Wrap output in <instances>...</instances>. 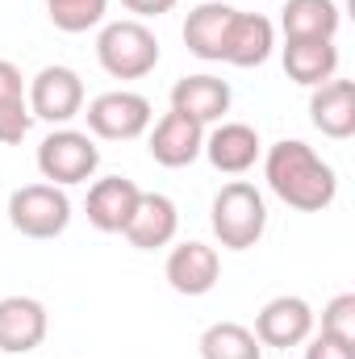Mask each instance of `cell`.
I'll use <instances>...</instances> for the list:
<instances>
[{"label": "cell", "instance_id": "6da1fadb", "mask_svg": "<svg viewBox=\"0 0 355 359\" xmlns=\"http://www.w3.org/2000/svg\"><path fill=\"white\" fill-rule=\"evenodd\" d=\"M264 176L267 188L288 205V209H301V213H322L335 196H339V176L335 168L305 142L297 138H284L276 147H267L264 159Z\"/></svg>", "mask_w": 355, "mask_h": 359}, {"label": "cell", "instance_id": "4fadbf2b", "mask_svg": "<svg viewBox=\"0 0 355 359\" xmlns=\"http://www.w3.org/2000/svg\"><path fill=\"white\" fill-rule=\"evenodd\" d=\"M201 155H205L217 172L243 176V172H251L255 159H260V134H255L251 126H243V121H222L213 134H205Z\"/></svg>", "mask_w": 355, "mask_h": 359}, {"label": "cell", "instance_id": "5bb4252c", "mask_svg": "<svg viewBox=\"0 0 355 359\" xmlns=\"http://www.w3.org/2000/svg\"><path fill=\"white\" fill-rule=\"evenodd\" d=\"M138 184L126 176H105L96 180L88 188V222L100 230V234H121L126 230V222H130V213H134V205H138Z\"/></svg>", "mask_w": 355, "mask_h": 359}, {"label": "cell", "instance_id": "277c9868", "mask_svg": "<svg viewBox=\"0 0 355 359\" xmlns=\"http://www.w3.org/2000/svg\"><path fill=\"white\" fill-rule=\"evenodd\" d=\"M8 222L25 238H59L72 222V201L59 184H25L8 196Z\"/></svg>", "mask_w": 355, "mask_h": 359}, {"label": "cell", "instance_id": "cb8c5ba5", "mask_svg": "<svg viewBox=\"0 0 355 359\" xmlns=\"http://www.w3.org/2000/svg\"><path fill=\"white\" fill-rule=\"evenodd\" d=\"M322 334L343 339V343H355V292L335 297V301L322 309Z\"/></svg>", "mask_w": 355, "mask_h": 359}, {"label": "cell", "instance_id": "ac0fdd59", "mask_svg": "<svg viewBox=\"0 0 355 359\" xmlns=\"http://www.w3.org/2000/svg\"><path fill=\"white\" fill-rule=\"evenodd\" d=\"M309 121L326 134V138H351L355 134V84L351 80H330L318 84L309 96Z\"/></svg>", "mask_w": 355, "mask_h": 359}, {"label": "cell", "instance_id": "d6986e66", "mask_svg": "<svg viewBox=\"0 0 355 359\" xmlns=\"http://www.w3.org/2000/svg\"><path fill=\"white\" fill-rule=\"evenodd\" d=\"M234 21V8L222 4V0H205L188 13L184 21V46L196 55V59H209V63H222V46H226V29Z\"/></svg>", "mask_w": 355, "mask_h": 359}, {"label": "cell", "instance_id": "9a60e30c", "mask_svg": "<svg viewBox=\"0 0 355 359\" xmlns=\"http://www.w3.org/2000/svg\"><path fill=\"white\" fill-rule=\"evenodd\" d=\"M272 46H276V25L267 17H260V13H239L234 8V21L226 29L222 59L230 67H260V63H267Z\"/></svg>", "mask_w": 355, "mask_h": 359}, {"label": "cell", "instance_id": "484cf974", "mask_svg": "<svg viewBox=\"0 0 355 359\" xmlns=\"http://www.w3.org/2000/svg\"><path fill=\"white\" fill-rule=\"evenodd\" d=\"M121 4L134 13V21H142V17H163V13L176 8V0H121Z\"/></svg>", "mask_w": 355, "mask_h": 359}, {"label": "cell", "instance_id": "52a82bcc", "mask_svg": "<svg viewBox=\"0 0 355 359\" xmlns=\"http://www.w3.org/2000/svg\"><path fill=\"white\" fill-rule=\"evenodd\" d=\"M25 100H29V113L34 117L51 121V126H67L84 109V80L72 67H59V63L55 67H42L34 76L29 92H25Z\"/></svg>", "mask_w": 355, "mask_h": 359}, {"label": "cell", "instance_id": "603a6c76", "mask_svg": "<svg viewBox=\"0 0 355 359\" xmlns=\"http://www.w3.org/2000/svg\"><path fill=\"white\" fill-rule=\"evenodd\" d=\"M105 4L109 0H46V13L55 21V29L63 34H84L92 25L105 21Z\"/></svg>", "mask_w": 355, "mask_h": 359}, {"label": "cell", "instance_id": "d4e9b609", "mask_svg": "<svg viewBox=\"0 0 355 359\" xmlns=\"http://www.w3.org/2000/svg\"><path fill=\"white\" fill-rule=\"evenodd\" d=\"M305 359H355V343L330 339V334H318V339L305 347Z\"/></svg>", "mask_w": 355, "mask_h": 359}, {"label": "cell", "instance_id": "30bf717a", "mask_svg": "<svg viewBox=\"0 0 355 359\" xmlns=\"http://www.w3.org/2000/svg\"><path fill=\"white\" fill-rule=\"evenodd\" d=\"M46 339V305L34 297H4L0 301V351L25 355Z\"/></svg>", "mask_w": 355, "mask_h": 359}, {"label": "cell", "instance_id": "7402d4cb", "mask_svg": "<svg viewBox=\"0 0 355 359\" xmlns=\"http://www.w3.org/2000/svg\"><path fill=\"white\" fill-rule=\"evenodd\" d=\"M264 347L255 339V330L239 326V322H213L201 334V359H260Z\"/></svg>", "mask_w": 355, "mask_h": 359}, {"label": "cell", "instance_id": "44dd1931", "mask_svg": "<svg viewBox=\"0 0 355 359\" xmlns=\"http://www.w3.org/2000/svg\"><path fill=\"white\" fill-rule=\"evenodd\" d=\"M29 100H25V80L21 72L0 59V147H17L25 134H29Z\"/></svg>", "mask_w": 355, "mask_h": 359}, {"label": "cell", "instance_id": "ffe728a7", "mask_svg": "<svg viewBox=\"0 0 355 359\" xmlns=\"http://www.w3.org/2000/svg\"><path fill=\"white\" fill-rule=\"evenodd\" d=\"M284 72L293 84H305V88H318V84H330L335 72H339V46L318 38V42H284Z\"/></svg>", "mask_w": 355, "mask_h": 359}, {"label": "cell", "instance_id": "8fae6325", "mask_svg": "<svg viewBox=\"0 0 355 359\" xmlns=\"http://www.w3.org/2000/svg\"><path fill=\"white\" fill-rule=\"evenodd\" d=\"M168 284L176 288L180 297H205L217 288V276H222V259L213 247L205 243H180L168 255Z\"/></svg>", "mask_w": 355, "mask_h": 359}, {"label": "cell", "instance_id": "5b68a950", "mask_svg": "<svg viewBox=\"0 0 355 359\" xmlns=\"http://www.w3.org/2000/svg\"><path fill=\"white\" fill-rule=\"evenodd\" d=\"M96 168H100V151L80 130H55L38 147V172L46 184H59V188L84 184V180H92Z\"/></svg>", "mask_w": 355, "mask_h": 359}, {"label": "cell", "instance_id": "ba28073f", "mask_svg": "<svg viewBox=\"0 0 355 359\" xmlns=\"http://www.w3.org/2000/svg\"><path fill=\"white\" fill-rule=\"evenodd\" d=\"M309 334H314V309L301 297H276V301H267L264 309H260V318H255L260 347L288 351V347L309 343Z\"/></svg>", "mask_w": 355, "mask_h": 359}, {"label": "cell", "instance_id": "9c48e42d", "mask_svg": "<svg viewBox=\"0 0 355 359\" xmlns=\"http://www.w3.org/2000/svg\"><path fill=\"white\" fill-rule=\"evenodd\" d=\"M176 230H180L176 201L163 196V192H138V205H134V213H130L121 234L138 251H159V247H168L176 238Z\"/></svg>", "mask_w": 355, "mask_h": 359}, {"label": "cell", "instance_id": "2e32d148", "mask_svg": "<svg viewBox=\"0 0 355 359\" xmlns=\"http://www.w3.org/2000/svg\"><path fill=\"white\" fill-rule=\"evenodd\" d=\"M172 109L192 117L196 126L222 121L230 113V84L217 80V76H184L172 88Z\"/></svg>", "mask_w": 355, "mask_h": 359}, {"label": "cell", "instance_id": "8992f818", "mask_svg": "<svg viewBox=\"0 0 355 359\" xmlns=\"http://www.w3.org/2000/svg\"><path fill=\"white\" fill-rule=\"evenodd\" d=\"M88 130L96 138H109V142H130L138 138L147 126H151V100L142 92H100L88 104Z\"/></svg>", "mask_w": 355, "mask_h": 359}, {"label": "cell", "instance_id": "7c38bea8", "mask_svg": "<svg viewBox=\"0 0 355 359\" xmlns=\"http://www.w3.org/2000/svg\"><path fill=\"white\" fill-rule=\"evenodd\" d=\"M205 147V126H196L184 113H163L151 130V159L159 168H188L192 159H201Z\"/></svg>", "mask_w": 355, "mask_h": 359}, {"label": "cell", "instance_id": "3957f363", "mask_svg": "<svg viewBox=\"0 0 355 359\" xmlns=\"http://www.w3.org/2000/svg\"><path fill=\"white\" fill-rule=\"evenodd\" d=\"M96 59L113 80H142L159 63V38L142 21H109L96 38Z\"/></svg>", "mask_w": 355, "mask_h": 359}, {"label": "cell", "instance_id": "7a4b0ae2", "mask_svg": "<svg viewBox=\"0 0 355 359\" xmlns=\"http://www.w3.org/2000/svg\"><path fill=\"white\" fill-rule=\"evenodd\" d=\"M213 234L226 251H251L267 230V205L264 192L247 180H230L213 196Z\"/></svg>", "mask_w": 355, "mask_h": 359}, {"label": "cell", "instance_id": "e0dca14e", "mask_svg": "<svg viewBox=\"0 0 355 359\" xmlns=\"http://www.w3.org/2000/svg\"><path fill=\"white\" fill-rule=\"evenodd\" d=\"M339 4L335 0H284L280 8V29H284V42H335L339 34Z\"/></svg>", "mask_w": 355, "mask_h": 359}]
</instances>
